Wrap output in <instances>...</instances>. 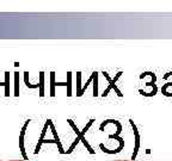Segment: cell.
Here are the masks:
<instances>
[{
    "instance_id": "6da1fadb",
    "label": "cell",
    "mask_w": 172,
    "mask_h": 161,
    "mask_svg": "<svg viewBox=\"0 0 172 161\" xmlns=\"http://www.w3.org/2000/svg\"><path fill=\"white\" fill-rule=\"evenodd\" d=\"M0 161H3V160H0ZM10 161H22V160H10Z\"/></svg>"
}]
</instances>
